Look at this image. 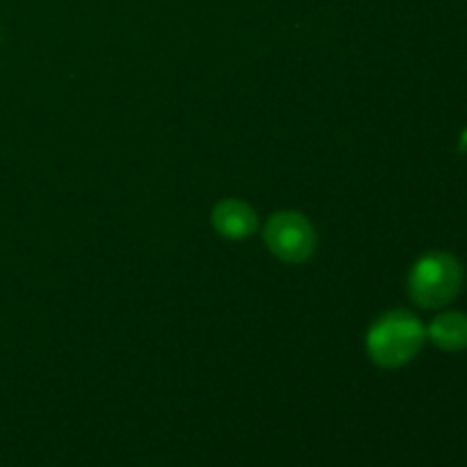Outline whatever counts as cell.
I'll return each instance as SVG.
<instances>
[{
  "label": "cell",
  "mask_w": 467,
  "mask_h": 467,
  "mask_svg": "<svg viewBox=\"0 0 467 467\" xmlns=\"http://www.w3.org/2000/svg\"><path fill=\"white\" fill-rule=\"evenodd\" d=\"M427 340V328L410 310H390L369 327L365 347L379 368H404Z\"/></svg>",
  "instance_id": "6da1fadb"
},
{
  "label": "cell",
  "mask_w": 467,
  "mask_h": 467,
  "mask_svg": "<svg viewBox=\"0 0 467 467\" xmlns=\"http://www.w3.org/2000/svg\"><path fill=\"white\" fill-rule=\"evenodd\" d=\"M463 265L447 251H431L413 265L409 295L420 308L438 310L450 306L463 290Z\"/></svg>",
  "instance_id": "7a4b0ae2"
},
{
  "label": "cell",
  "mask_w": 467,
  "mask_h": 467,
  "mask_svg": "<svg viewBox=\"0 0 467 467\" xmlns=\"http://www.w3.org/2000/svg\"><path fill=\"white\" fill-rule=\"evenodd\" d=\"M265 244L283 263L299 265L313 255L317 235L308 219L295 210H283L265 223Z\"/></svg>",
  "instance_id": "3957f363"
},
{
  "label": "cell",
  "mask_w": 467,
  "mask_h": 467,
  "mask_svg": "<svg viewBox=\"0 0 467 467\" xmlns=\"http://www.w3.org/2000/svg\"><path fill=\"white\" fill-rule=\"evenodd\" d=\"M213 226L226 240H244L258 228V217L249 203L237 199H223L213 210Z\"/></svg>",
  "instance_id": "277c9868"
},
{
  "label": "cell",
  "mask_w": 467,
  "mask_h": 467,
  "mask_svg": "<svg viewBox=\"0 0 467 467\" xmlns=\"http://www.w3.org/2000/svg\"><path fill=\"white\" fill-rule=\"evenodd\" d=\"M427 337L442 351H456L467 349V315L459 310H447V313L438 315L427 328Z\"/></svg>",
  "instance_id": "5b68a950"
}]
</instances>
